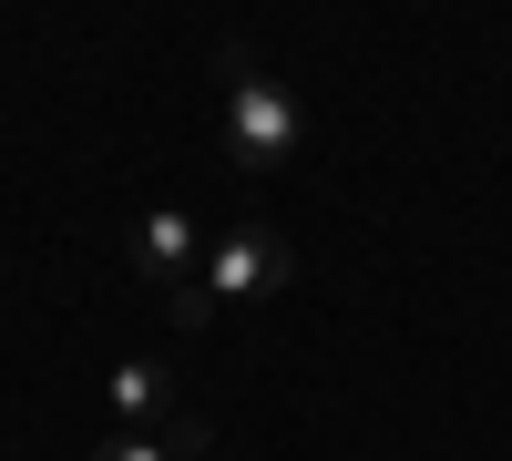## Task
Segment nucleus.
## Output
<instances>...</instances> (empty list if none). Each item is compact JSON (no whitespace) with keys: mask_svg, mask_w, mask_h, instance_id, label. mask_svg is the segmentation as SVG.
I'll list each match as a JSON object with an SVG mask.
<instances>
[{"mask_svg":"<svg viewBox=\"0 0 512 461\" xmlns=\"http://www.w3.org/2000/svg\"><path fill=\"white\" fill-rule=\"evenodd\" d=\"M297 144H308L297 93L246 52V41H226V154L246 164V175H277V164H297Z\"/></svg>","mask_w":512,"mask_h":461,"instance_id":"obj_1","label":"nucleus"},{"mask_svg":"<svg viewBox=\"0 0 512 461\" xmlns=\"http://www.w3.org/2000/svg\"><path fill=\"white\" fill-rule=\"evenodd\" d=\"M287 277H297V246H287L277 226H226L216 246H205V267H195L205 308H236V298H277Z\"/></svg>","mask_w":512,"mask_h":461,"instance_id":"obj_2","label":"nucleus"},{"mask_svg":"<svg viewBox=\"0 0 512 461\" xmlns=\"http://www.w3.org/2000/svg\"><path fill=\"white\" fill-rule=\"evenodd\" d=\"M195 267H205L195 216H185V205H154V216L134 226V277H144V287H185Z\"/></svg>","mask_w":512,"mask_h":461,"instance_id":"obj_3","label":"nucleus"},{"mask_svg":"<svg viewBox=\"0 0 512 461\" xmlns=\"http://www.w3.org/2000/svg\"><path fill=\"white\" fill-rule=\"evenodd\" d=\"M103 410L134 421V431H164V421H175V369H164V359H123L103 380Z\"/></svg>","mask_w":512,"mask_h":461,"instance_id":"obj_4","label":"nucleus"},{"mask_svg":"<svg viewBox=\"0 0 512 461\" xmlns=\"http://www.w3.org/2000/svg\"><path fill=\"white\" fill-rule=\"evenodd\" d=\"M205 441H216V431H205L195 410H175V421H164V431H144V441H103L93 461H195Z\"/></svg>","mask_w":512,"mask_h":461,"instance_id":"obj_5","label":"nucleus"}]
</instances>
